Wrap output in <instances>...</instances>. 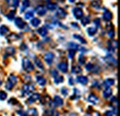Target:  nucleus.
Listing matches in <instances>:
<instances>
[{"instance_id":"obj_1","label":"nucleus","mask_w":120,"mask_h":116,"mask_svg":"<svg viewBox=\"0 0 120 116\" xmlns=\"http://www.w3.org/2000/svg\"><path fill=\"white\" fill-rule=\"evenodd\" d=\"M17 81H18L17 76H14V75H10L8 79V81H7V83H6V88L10 90L17 84Z\"/></svg>"},{"instance_id":"obj_2","label":"nucleus","mask_w":120,"mask_h":116,"mask_svg":"<svg viewBox=\"0 0 120 116\" xmlns=\"http://www.w3.org/2000/svg\"><path fill=\"white\" fill-rule=\"evenodd\" d=\"M22 67H23V69H24L25 71H27V72H31V71L34 69L33 65L31 64V62H30L28 58H24V59L22 60Z\"/></svg>"},{"instance_id":"obj_3","label":"nucleus","mask_w":120,"mask_h":116,"mask_svg":"<svg viewBox=\"0 0 120 116\" xmlns=\"http://www.w3.org/2000/svg\"><path fill=\"white\" fill-rule=\"evenodd\" d=\"M22 90H23V95H24V94H26V95H30L31 92H33V90H34V87H33L32 85L26 84V85H24V86H23Z\"/></svg>"},{"instance_id":"obj_4","label":"nucleus","mask_w":120,"mask_h":116,"mask_svg":"<svg viewBox=\"0 0 120 116\" xmlns=\"http://www.w3.org/2000/svg\"><path fill=\"white\" fill-rule=\"evenodd\" d=\"M72 12H73L74 17H75L76 18H78V19L81 18V17L83 16V11H82V9L79 8V7H74L73 10H72Z\"/></svg>"},{"instance_id":"obj_5","label":"nucleus","mask_w":120,"mask_h":116,"mask_svg":"<svg viewBox=\"0 0 120 116\" xmlns=\"http://www.w3.org/2000/svg\"><path fill=\"white\" fill-rule=\"evenodd\" d=\"M54 57H55V55H54L53 53H47V54H45V62H46L48 65H52V63H53V61H54Z\"/></svg>"},{"instance_id":"obj_6","label":"nucleus","mask_w":120,"mask_h":116,"mask_svg":"<svg viewBox=\"0 0 120 116\" xmlns=\"http://www.w3.org/2000/svg\"><path fill=\"white\" fill-rule=\"evenodd\" d=\"M15 24L19 29H24L25 26H26V23H25V22L22 20V18H16Z\"/></svg>"},{"instance_id":"obj_7","label":"nucleus","mask_w":120,"mask_h":116,"mask_svg":"<svg viewBox=\"0 0 120 116\" xmlns=\"http://www.w3.org/2000/svg\"><path fill=\"white\" fill-rule=\"evenodd\" d=\"M35 11L36 13L39 15V16H44L46 14V8H45L44 6H38L36 8H35Z\"/></svg>"},{"instance_id":"obj_8","label":"nucleus","mask_w":120,"mask_h":116,"mask_svg":"<svg viewBox=\"0 0 120 116\" xmlns=\"http://www.w3.org/2000/svg\"><path fill=\"white\" fill-rule=\"evenodd\" d=\"M40 98H41V95L39 93H35V94L31 95L30 98H29V100L27 101V103H33V102H35L36 101H38Z\"/></svg>"},{"instance_id":"obj_9","label":"nucleus","mask_w":120,"mask_h":116,"mask_svg":"<svg viewBox=\"0 0 120 116\" xmlns=\"http://www.w3.org/2000/svg\"><path fill=\"white\" fill-rule=\"evenodd\" d=\"M67 12L63 9V8H58L57 7V10H56V16L57 17V18H66L67 17Z\"/></svg>"},{"instance_id":"obj_10","label":"nucleus","mask_w":120,"mask_h":116,"mask_svg":"<svg viewBox=\"0 0 120 116\" xmlns=\"http://www.w3.org/2000/svg\"><path fill=\"white\" fill-rule=\"evenodd\" d=\"M76 80H77L78 83H80L82 85H86L88 83V78H87V76H77Z\"/></svg>"},{"instance_id":"obj_11","label":"nucleus","mask_w":120,"mask_h":116,"mask_svg":"<svg viewBox=\"0 0 120 116\" xmlns=\"http://www.w3.org/2000/svg\"><path fill=\"white\" fill-rule=\"evenodd\" d=\"M57 68L59 69L61 72L67 73L68 72V64H67V63H65V62L59 63V64L57 65Z\"/></svg>"},{"instance_id":"obj_12","label":"nucleus","mask_w":120,"mask_h":116,"mask_svg":"<svg viewBox=\"0 0 120 116\" xmlns=\"http://www.w3.org/2000/svg\"><path fill=\"white\" fill-rule=\"evenodd\" d=\"M54 104L56 107H61L63 105V100L60 98L59 96H56L54 98Z\"/></svg>"},{"instance_id":"obj_13","label":"nucleus","mask_w":120,"mask_h":116,"mask_svg":"<svg viewBox=\"0 0 120 116\" xmlns=\"http://www.w3.org/2000/svg\"><path fill=\"white\" fill-rule=\"evenodd\" d=\"M112 93H113V91H112V89L109 87H106L105 90H104V92H103V95H104V97H105V99H108L109 97H111L112 96Z\"/></svg>"},{"instance_id":"obj_14","label":"nucleus","mask_w":120,"mask_h":116,"mask_svg":"<svg viewBox=\"0 0 120 116\" xmlns=\"http://www.w3.org/2000/svg\"><path fill=\"white\" fill-rule=\"evenodd\" d=\"M68 46L69 49H71V50H73V51H77V50L80 49V46H79V44H75V43H72V42L68 43Z\"/></svg>"},{"instance_id":"obj_15","label":"nucleus","mask_w":120,"mask_h":116,"mask_svg":"<svg viewBox=\"0 0 120 116\" xmlns=\"http://www.w3.org/2000/svg\"><path fill=\"white\" fill-rule=\"evenodd\" d=\"M5 52H6L5 57L8 56V55H13V54H15V48H14V47H8Z\"/></svg>"},{"instance_id":"obj_16","label":"nucleus","mask_w":120,"mask_h":116,"mask_svg":"<svg viewBox=\"0 0 120 116\" xmlns=\"http://www.w3.org/2000/svg\"><path fill=\"white\" fill-rule=\"evenodd\" d=\"M88 102H91V103H93V104H96L97 102H98V98H97L94 94H90L89 97H88Z\"/></svg>"},{"instance_id":"obj_17","label":"nucleus","mask_w":120,"mask_h":116,"mask_svg":"<svg viewBox=\"0 0 120 116\" xmlns=\"http://www.w3.org/2000/svg\"><path fill=\"white\" fill-rule=\"evenodd\" d=\"M105 59H106L105 61H106L108 64H113V65H117V61L113 57V56H107Z\"/></svg>"},{"instance_id":"obj_18","label":"nucleus","mask_w":120,"mask_h":116,"mask_svg":"<svg viewBox=\"0 0 120 116\" xmlns=\"http://www.w3.org/2000/svg\"><path fill=\"white\" fill-rule=\"evenodd\" d=\"M30 6V1L29 0H23L22 2V7H21V9H20V13L24 12V10Z\"/></svg>"},{"instance_id":"obj_19","label":"nucleus","mask_w":120,"mask_h":116,"mask_svg":"<svg viewBox=\"0 0 120 116\" xmlns=\"http://www.w3.org/2000/svg\"><path fill=\"white\" fill-rule=\"evenodd\" d=\"M103 16H104V19L106 20V21H109V20L112 19V13L110 11H108V10H105V12L104 13Z\"/></svg>"},{"instance_id":"obj_20","label":"nucleus","mask_w":120,"mask_h":116,"mask_svg":"<svg viewBox=\"0 0 120 116\" xmlns=\"http://www.w3.org/2000/svg\"><path fill=\"white\" fill-rule=\"evenodd\" d=\"M37 31H38V33H39L41 36H43V37L46 36V35H47V33H48V30H47V29H46L45 27H42V28H40Z\"/></svg>"},{"instance_id":"obj_21","label":"nucleus","mask_w":120,"mask_h":116,"mask_svg":"<svg viewBox=\"0 0 120 116\" xmlns=\"http://www.w3.org/2000/svg\"><path fill=\"white\" fill-rule=\"evenodd\" d=\"M40 23H41V20H40L39 18H32V19L30 20V25L33 26V27H38V26L40 25Z\"/></svg>"},{"instance_id":"obj_22","label":"nucleus","mask_w":120,"mask_h":116,"mask_svg":"<svg viewBox=\"0 0 120 116\" xmlns=\"http://www.w3.org/2000/svg\"><path fill=\"white\" fill-rule=\"evenodd\" d=\"M105 86L106 87H111V86H113L114 84H115V80L113 79V78H108V79H106L105 81Z\"/></svg>"},{"instance_id":"obj_23","label":"nucleus","mask_w":120,"mask_h":116,"mask_svg":"<svg viewBox=\"0 0 120 116\" xmlns=\"http://www.w3.org/2000/svg\"><path fill=\"white\" fill-rule=\"evenodd\" d=\"M36 80H37V82H38V84H39L40 86H45V83H46L45 78L43 77V76H37V77H36Z\"/></svg>"},{"instance_id":"obj_24","label":"nucleus","mask_w":120,"mask_h":116,"mask_svg":"<svg viewBox=\"0 0 120 116\" xmlns=\"http://www.w3.org/2000/svg\"><path fill=\"white\" fill-rule=\"evenodd\" d=\"M81 23H82L83 26H86L87 24L90 23V18L87 17V16H84V17L82 16L81 17Z\"/></svg>"},{"instance_id":"obj_25","label":"nucleus","mask_w":120,"mask_h":116,"mask_svg":"<svg viewBox=\"0 0 120 116\" xmlns=\"http://www.w3.org/2000/svg\"><path fill=\"white\" fill-rule=\"evenodd\" d=\"M47 8L49 9V10H51V11H53V10H55V9H56L57 8V5L56 4H54V3H47Z\"/></svg>"},{"instance_id":"obj_26","label":"nucleus","mask_w":120,"mask_h":116,"mask_svg":"<svg viewBox=\"0 0 120 116\" xmlns=\"http://www.w3.org/2000/svg\"><path fill=\"white\" fill-rule=\"evenodd\" d=\"M8 32V27H6V26H1L0 27V35H6L7 33Z\"/></svg>"},{"instance_id":"obj_27","label":"nucleus","mask_w":120,"mask_h":116,"mask_svg":"<svg viewBox=\"0 0 120 116\" xmlns=\"http://www.w3.org/2000/svg\"><path fill=\"white\" fill-rule=\"evenodd\" d=\"M87 33L90 36H93L96 33V28L95 27H90V28H88L87 29Z\"/></svg>"},{"instance_id":"obj_28","label":"nucleus","mask_w":120,"mask_h":116,"mask_svg":"<svg viewBox=\"0 0 120 116\" xmlns=\"http://www.w3.org/2000/svg\"><path fill=\"white\" fill-rule=\"evenodd\" d=\"M35 65H36L37 67H39L40 69L44 70V65H43V63H42V61H41L39 58H36V59H35Z\"/></svg>"},{"instance_id":"obj_29","label":"nucleus","mask_w":120,"mask_h":116,"mask_svg":"<svg viewBox=\"0 0 120 116\" xmlns=\"http://www.w3.org/2000/svg\"><path fill=\"white\" fill-rule=\"evenodd\" d=\"M80 98V92L78 90V88H74V95L73 97H71L72 100H76V99H79Z\"/></svg>"},{"instance_id":"obj_30","label":"nucleus","mask_w":120,"mask_h":116,"mask_svg":"<svg viewBox=\"0 0 120 116\" xmlns=\"http://www.w3.org/2000/svg\"><path fill=\"white\" fill-rule=\"evenodd\" d=\"M64 81V77L62 76H55V82L56 83V84H59V83H62Z\"/></svg>"},{"instance_id":"obj_31","label":"nucleus","mask_w":120,"mask_h":116,"mask_svg":"<svg viewBox=\"0 0 120 116\" xmlns=\"http://www.w3.org/2000/svg\"><path fill=\"white\" fill-rule=\"evenodd\" d=\"M73 36H74V38H76L77 40H79L81 44H86V43H87V42H86V41H85L81 36H79V35H78V34H74Z\"/></svg>"},{"instance_id":"obj_32","label":"nucleus","mask_w":120,"mask_h":116,"mask_svg":"<svg viewBox=\"0 0 120 116\" xmlns=\"http://www.w3.org/2000/svg\"><path fill=\"white\" fill-rule=\"evenodd\" d=\"M7 18H8L9 20H13V18H15V11H10L8 14L7 15Z\"/></svg>"},{"instance_id":"obj_33","label":"nucleus","mask_w":120,"mask_h":116,"mask_svg":"<svg viewBox=\"0 0 120 116\" xmlns=\"http://www.w3.org/2000/svg\"><path fill=\"white\" fill-rule=\"evenodd\" d=\"M91 6L95 8H100L101 6H100V1H92L91 2Z\"/></svg>"},{"instance_id":"obj_34","label":"nucleus","mask_w":120,"mask_h":116,"mask_svg":"<svg viewBox=\"0 0 120 116\" xmlns=\"http://www.w3.org/2000/svg\"><path fill=\"white\" fill-rule=\"evenodd\" d=\"M7 97H8V95L5 91H0V100L1 101H5L7 99Z\"/></svg>"},{"instance_id":"obj_35","label":"nucleus","mask_w":120,"mask_h":116,"mask_svg":"<svg viewBox=\"0 0 120 116\" xmlns=\"http://www.w3.org/2000/svg\"><path fill=\"white\" fill-rule=\"evenodd\" d=\"M71 72L73 73V74H78V73L81 72V69H80V67H79V66H74V67L71 69Z\"/></svg>"},{"instance_id":"obj_36","label":"nucleus","mask_w":120,"mask_h":116,"mask_svg":"<svg viewBox=\"0 0 120 116\" xmlns=\"http://www.w3.org/2000/svg\"><path fill=\"white\" fill-rule=\"evenodd\" d=\"M32 17H33V11H28L25 14V18L26 19H30V18H32Z\"/></svg>"},{"instance_id":"obj_37","label":"nucleus","mask_w":120,"mask_h":116,"mask_svg":"<svg viewBox=\"0 0 120 116\" xmlns=\"http://www.w3.org/2000/svg\"><path fill=\"white\" fill-rule=\"evenodd\" d=\"M28 114H31V115H37V114H38L37 110H36V109H34V108L30 109V110L28 111Z\"/></svg>"},{"instance_id":"obj_38","label":"nucleus","mask_w":120,"mask_h":116,"mask_svg":"<svg viewBox=\"0 0 120 116\" xmlns=\"http://www.w3.org/2000/svg\"><path fill=\"white\" fill-rule=\"evenodd\" d=\"M84 63H85V57L82 54H80L79 57V65H83Z\"/></svg>"},{"instance_id":"obj_39","label":"nucleus","mask_w":120,"mask_h":116,"mask_svg":"<svg viewBox=\"0 0 120 116\" xmlns=\"http://www.w3.org/2000/svg\"><path fill=\"white\" fill-rule=\"evenodd\" d=\"M108 36L110 38H114L115 37V30L113 29V27H112V29H110V30H108Z\"/></svg>"},{"instance_id":"obj_40","label":"nucleus","mask_w":120,"mask_h":116,"mask_svg":"<svg viewBox=\"0 0 120 116\" xmlns=\"http://www.w3.org/2000/svg\"><path fill=\"white\" fill-rule=\"evenodd\" d=\"M92 67H93V65H92L91 63H88V64L86 65V66H85V69H86L87 71H90V70L92 69Z\"/></svg>"},{"instance_id":"obj_41","label":"nucleus","mask_w":120,"mask_h":116,"mask_svg":"<svg viewBox=\"0 0 120 116\" xmlns=\"http://www.w3.org/2000/svg\"><path fill=\"white\" fill-rule=\"evenodd\" d=\"M61 92H62V94L65 95V96H67V95L68 94V88H66V87H63V88L61 89Z\"/></svg>"},{"instance_id":"obj_42","label":"nucleus","mask_w":120,"mask_h":116,"mask_svg":"<svg viewBox=\"0 0 120 116\" xmlns=\"http://www.w3.org/2000/svg\"><path fill=\"white\" fill-rule=\"evenodd\" d=\"M74 55H75V51H73V50L70 49L69 52H68V56H69V58H73Z\"/></svg>"},{"instance_id":"obj_43","label":"nucleus","mask_w":120,"mask_h":116,"mask_svg":"<svg viewBox=\"0 0 120 116\" xmlns=\"http://www.w3.org/2000/svg\"><path fill=\"white\" fill-rule=\"evenodd\" d=\"M19 4V0H13V3H12V7H17Z\"/></svg>"},{"instance_id":"obj_44","label":"nucleus","mask_w":120,"mask_h":116,"mask_svg":"<svg viewBox=\"0 0 120 116\" xmlns=\"http://www.w3.org/2000/svg\"><path fill=\"white\" fill-rule=\"evenodd\" d=\"M93 22L95 23L96 27H99V26H100V19H99V18H96V19H94V21H93Z\"/></svg>"},{"instance_id":"obj_45","label":"nucleus","mask_w":120,"mask_h":116,"mask_svg":"<svg viewBox=\"0 0 120 116\" xmlns=\"http://www.w3.org/2000/svg\"><path fill=\"white\" fill-rule=\"evenodd\" d=\"M17 113L19 115H28V112H23V111H19Z\"/></svg>"},{"instance_id":"obj_46","label":"nucleus","mask_w":120,"mask_h":116,"mask_svg":"<svg viewBox=\"0 0 120 116\" xmlns=\"http://www.w3.org/2000/svg\"><path fill=\"white\" fill-rule=\"evenodd\" d=\"M51 73H52V76H56L58 75V73H57L56 70H52Z\"/></svg>"},{"instance_id":"obj_47","label":"nucleus","mask_w":120,"mask_h":116,"mask_svg":"<svg viewBox=\"0 0 120 116\" xmlns=\"http://www.w3.org/2000/svg\"><path fill=\"white\" fill-rule=\"evenodd\" d=\"M105 115H114V112H112V111H108L107 112H105Z\"/></svg>"},{"instance_id":"obj_48","label":"nucleus","mask_w":120,"mask_h":116,"mask_svg":"<svg viewBox=\"0 0 120 116\" xmlns=\"http://www.w3.org/2000/svg\"><path fill=\"white\" fill-rule=\"evenodd\" d=\"M73 81H74L73 78H72V77H69V85H73V84H74Z\"/></svg>"},{"instance_id":"obj_49","label":"nucleus","mask_w":120,"mask_h":116,"mask_svg":"<svg viewBox=\"0 0 120 116\" xmlns=\"http://www.w3.org/2000/svg\"><path fill=\"white\" fill-rule=\"evenodd\" d=\"M26 48H27V47L25 46V44H22V46H21V49H22V50H24V49H26Z\"/></svg>"},{"instance_id":"obj_50","label":"nucleus","mask_w":120,"mask_h":116,"mask_svg":"<svg viewBox=\"0 0 120 116\" xmlns=\"http://www.w3.org/2000/svg\"><path fill=\"white\" fill-rule=\"evenodd\" d=\"M70 3H73V2H75V0H68Z\"/></svg>"},{"instance_id":"obj_51","label":"nucleus","mask_w":120,"mask_h":116,"mask_svg":"<svg viewBox=\"0 0 120 116\" xmlns=\"http://www.w3.org/2000/svg\"><path fill=\"white\" fill-rule=\"evenodd\" d=\"M6 1H7V3H8V4H9V3H10V1H11V0H6Z\"/></svg>"},{"instance_id":"obj_52","label":"nucleus","mask_w":120,"mask_h":116,"mask_svg":"<svg viewBox=\"0 0 120 116\" xmlns=\"http://www.w3.org/2000/svg\"><path fill=\"white\" fill-rule=\"evenodd\" d=\"M1 85H2V81L0 80V86H1Z\"/></svg>"},{"instance_id":"obj_53","label":"nucleus","mask_w":120,"mask_h":116,"mask_svg":"<svg viewBox=\"0 0 120 116\" xmlns=\"http://www.w3.org/2000/svg\"><path fill=\"white\" fill-rule=\"evenodd\" d=\"M0 21H1V18H0Z\"/></svg>"}]
</instances>
